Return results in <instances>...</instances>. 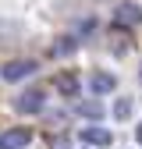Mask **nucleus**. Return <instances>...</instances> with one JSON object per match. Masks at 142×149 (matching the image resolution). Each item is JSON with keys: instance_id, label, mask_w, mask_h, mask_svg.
<instances>
[{"instance_id": "12", "label": "nucleus", "mask_w": 142, "mask_h": 149, "mask_svg": "<svg viewBox=\"0 0 142 149\" xmlns=\"http://www.w3.org/2000/svg\"><path fill=\"white\" fill-rule=\"evenodd\" d=\"M139 78H142V71H139Z\"/></svg>"}, {"instance_id": "8", "label": "nucleus", "mask_w": 142, "mask_h": 149, "mask_svg": "<svg viewBox=\"0 0 142 149\" xmlns=\"http://www.w3.org/2000/svg\"><path fill=\"white\" fill-rule=\"evenodd\" d=\"M78 110H82L85 117H96V121L103 117V107H100V103H78Z\"/></svg>"}, {"instance_id": "3", "label": "nucleus", "mask_w": 142, "mask_h": 149, "mask_svg": "<svg viewBox=\"0 0 142 149\" xmlns=\"http://www.w3.org/2000/svg\"><path fill=\"white\" fill-rule=\"evenodd\" d=\"M29 142H32V132H25V128H7L0 135V149H22Z\"/></svg>"}, {"instance_id": "6", "label": "nucleus", "mask_w": 142, "mask_h": 149, "mask_svg": "<svg viewBox=\"0 0 142 149\" xmlns=\"http://www.w3.org/2000/svg\"><path fill=\"white\" fill-rule=\"evenodd\" d=\"M82 139L89 146H110V132H103V128H82Z\"/></svg>"}, {"instance_id": "5", "label": "nucleus", "mask_w": 142, "mask_h": 149, "mask_svg": "<svg viewBox=\"0 0 142 149\" xmlns=\"http://www.w3.org/2000/svg\"><path fill=\"white\" fill-rule=\"evenodd\" d=\"M114 22H117V25H139V22H142V11H139L135 4H121Z\"/></svg>"}, {"instance_id": "11", "label": "nucleus", "mask_w": 142, "mask_h": 149, "mask_svg": "<svg viewBox=\"0 0 142 149\" xmlns=\"http://www.w3.org/2000/svg\"><path fill=\"white\" fill-rule=\"evenodd\" d=\"M135 135H139V142H142V124H139V132H135Z\"/></svg>"}, {"instance_id": "10", "label": "nucleus", "mask_w": 142, "mask_h": 149, "mask_svg": "<svg viewBox=\"0 0 142 149\" xmlns=\"http://www.w3.org/2000/svg\"><path fill=\"white\" fill-rule=\"evenodd\" d=\"M75 50V39H61L57 46H53V53H71Z\"/></svg>"}, {"instance_id": "4", "label": "nucleus", "mask_w": 142, "mask_h": 149, "mask_svg": "<svg viewBox=\"0 0 142 149\" xmlns=\"http://www.w3.org/2000/svg\"><path fill=\"white\" fill-rule=\"evenodd\" d=\"M89 89H93V96H106V92L117 89V78H114V74H106V71H96L93 78H89Z\"/></svg>"}, {"instance_id": "2", "label": "nucleus", "mask_w": 142, "mask_h": 149, "mask_svg": "<svg viewBox=\"0 0 142 149\" xmlns=\"http://www.w3.org/2000/svg\"><path fill=\"white\" fill-rule=\"evenodd\" d=\"M32 71H39V68H36V61H11V64H4V71H0V74H4L7 82H22V78H29Z\"/></svg>"}, {"instance_id": "9", "label": "nucleus", "mask_w": 142, "mask_h": 149, "mask_svg": "<svg viewBox=\"0 0 142 149\" xmlns=\"http://www.w3.org/2000/svg\"><path fill=\"white\" fill-rule=\"evenodd\" d=\"M114 114H117V117L124 121V117H128V114H132V100H121V103L114 107Z\"/></svg>"}, {"instance_id": "7", "label": "nucleus", "mask_w": 142, "mask_h": 149, "mask_svg": "<svg viewBox=\"0 0 142 149\" xmlns=\"http://www.w3.org/2000/svg\"><path fill=\"white\" fill-rule=\"evenodd\" d=\"M57 89L64 92L68 100H75L78 96V78H75V74H57Z\"/></svg>"}, {"instance_id": "1", "label": "nucleus", "mask_w": 142, "mask_h": 149, "mask_svg": "<svg viewBox=\"0 0 142 149\" xmlns=\"http://www.w3.org/2000/svg\"><path fill=\"white\" fill-rule=\"evenodd\" d=\"M43 103H46V92L43 89H25L22 96L14 100V110H18V114H39Z\"/></svg>"}]
</instances>
